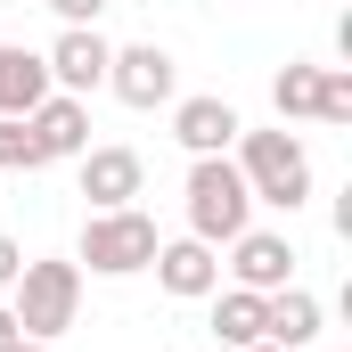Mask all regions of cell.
I'll list each match as a JSON object with an SVG mask.
<instances>
[{"label": "cell", "instance_id": "obj_1", "mask_svg": "<svg viewBox=\"0 0 352 352\" xmlns=\"http://www.w3.org/2000/svg\"><path fill=\"white\" fill-rule=\"evenodd\" d=\"M246 188H254V205L270 213H295V205H311V156H303V140L278 123V131H238V156H230Z\"/></svg>", "mask_w": 352, "mask_h": 352}, {"label": "cell", "instance_id": "obj_2", "mask_svg": "<svg viewBox=\"0 0 352 352\" xmlns=\"http://www.w3.org/2000/svg\"><path fill=\"white\" fill-rule=\"evenodd\" d=\"M180 197H188V238H205V246H230L238 230H254V188L230 156H188Z\"/></svg>", "mask_w": 352, "mask_h": 352}, {"label": "cell", "instance_id": "obj_3", "mask_svg": "<svg viewBox=\"0 0 352 352\" xmlns=\"http://www.w3.org/2000/svg\"><path fill=\"white\" fill-rule=\"evenodd\" d=\"M16 328L33 336V344H58L66 328H74V311H82V263H25L16 270Z\"/></svg>", "mask_w": 352, "mask_h": 352}, {"label": "cell", "instance_id": "obj_4", "mask_svg": "<svg viewBox=\"0 0 352 352\" xmlns=\"http://www.w3.org/2000/svg\"><path fill=\"white\" fill-rule=\"evenodd\" d=\"M156 221L140 213V205H115V213H90L82 221V246H74V263H90L98 278H140V270L156 263Z\"/></svg>", "mask_w": 352, "mask_h": 352}, {"label": "cell", "instance_id": "obj_5", "mask_svg": "<svg viewBox=\"0 0 352 352\" xmlns=\"http://www.w3.org/2000/svg\"><path fill=\"white\" fill-rule=\"evenodd\" d=\"M107 90L123 98V107H173L180 98V66H173V50H156V41H131V50H115L107 58Z\"/></svg>", "mask_w": 352, "mask_h": 352}, {"label": "cell", "instance_id": "obj_6", "mask_svg": "<svg viewBox=\"0 0 352 352\" xmlns=\"http://www.w3.org/2000/svg\"><path fill=\"white\" fill-rule=\"evenodd\" d=\"M107 41H98V25H66L50 50H41V66H50V90H66V98H90V90H107Z\"/></svg>", "mask_w": 352, "mask_h": 352}, {"label": "cell", "instance_id": "obj_7", "mask_svg": "<svg viewBox=\"0 0 352 352\" xmlns=\"http://www.w3.org/2000/svg\"><path fill=\"white\" fill-rule=\"evenodd\" d=\"M230 287H254V295L295 287V246H287V230H238V238H230Z\"/></svg>", "mask_w": 352, "mask_h": 352}, {"label": "cell", "instance_id": "obj_8", "mask_svg": "<svg viewBox=\"0 0 352 352\" xmlns=\"http://www.w3.org/2000/svg\"><path fill=\"white\" fill-rule=\"evenodd\" d=\"M148 270H156V287H164L173 303H205V295L221 287V246H205V238H164Z\"/></svg>", "mask_w": 352, "mask_h": 352}, {"label": "cell", "instance_id": "obj_9", "mask_svg": "<svg viewBox=\"0 0 352 352\" xmlns=\"http://www.w3.org/2000/svg\"><path fill=\"white\" fill-rule=\"evenodd\" d=\"M74 164H82V197H90V213H115V205H131V197L148 188L140 148H82Z\"/></svg>", "mask_w": 352, "mask_h": 352}, {"label": "cell", "instance_id": "obj_10", "mask_svg": "<svg viewBox=\"0 0 352 352\" xmlns=\"http://www.w3.org/2000/svg\"><path fill=\"white\" fill-rule=\"evenodd\" d=\"M238 131H246V115L230 98H173V140L188 156H230Z\"/></svg>", "mask_w": 352, "mask_h": 352}, {"label": "cell", "instance_id": "obj_11", "mask_svg": "<svg viewBox=\"0 0 352 352\" xmlns=\"http://www.w3.org/2000/svg\"><path fill=\"white\" fill-rule=\"evenodd\" d=\"M25 131H33L41 164H66V156H82V148H90V98H66V90H50V98L25 115Z\"/></svg>", "mask_w": 352, "mask_h": 352}, {"label": "cell", "instance_id": "obj_12", "mask_svg": "<svg viewBox=\"0 0 352 352\" xmlns=\"http://www.w3.org/2000/svg\"><path fill=\"white\" fill-rule=\"evenodd\" d=\"M320 328H328V311H320L311 287H278V295H263V344L303 352V344H320Z\"/></svg>", "mask_w": 352, "mask_h": 352}, {"label": "cell", "instance_id": "obj_13", "mask_svg": "<svg viewBox=\"0 0 352 352\" xmlns=\"http://www.w3.org/2000/svg\"><path fill=\"white\" fill-rule=\"evenodd\" d=\"M41 98H50V66H41V50L0 41V115H33Z\"/></svg>", "mask_w": 352, "mask_h": 352}, {"label": "cell", "instance_id": "obj_14", "mask_svg": "<svg viewBox=\"0 0 352 352\" xmlns=\"http://www.w3.org/2000/svg\"><path fill=\"white\" fill-rule=\"evenodd\" d=\"M213 336H221V344H263V295H254V287H230V295H221V287H213Z\"/></svg>", "mask_w": 352, "mask_h": 352}, {"label": "cell", "instance_id": "obj_15", "mask_svg": "<svg viewBox=\"0 0 352 352\" xmlns=\"http://www.w3.org/2000/svg\"><path fill=\"white\" fill-rule=\"evenodd\" d=\"M270 107H278V123H311V107H320V66L287 58V66L270 74Z\"/></svg>", "mask_w": 352, "mask_h": 352}, {"label": "cell", "instance_id": "obj_16", "mask_svg": "<svg viewBox=\"0 0 352 352\" xmlns=\"http://www.w3.org/2000/svg\"><path fill=\"white\" fill-rule=\"evenodd\" d=\"M311 123H352V66H320V107Z\"/></svg>", "mask_w": 352, "mask_h": 352}, {"label": "cell", "instance_id": "obj_17", "mask_svg": "<svg viewBox=\"0 0 352 352\" xmlns=\"http://www.w3.org/2000/svg\"><path fill=\"white\" fill-rule=\"evenodd\" d=\"M0 173H41V148H33L25 115H0Z\"/></svg>", "mask_w": 352, "mask_h": 352}, {"label": "cell", "instance_id": "obj_18", "mask_svg": "<svg viewBox=\"0 0 352 352\" xmlns=\"http://www.w3.org/2000/svg\"><path fill=\"white\" fill-rule=\"evenodd\" d=\"M50 8H58V25H98L107 0H50Z\"/></svg>", "mask_w": 352, "mask_h": 352}, {"label": "cell", "instance_id": "obj_19", "mask_svg": "<svg viewBox=\"0 0 352 352\" xmlns=\"http://www.w3.org/2000/svg\"><path fill=\"white\" fill-rule=\"evenodd\" d=\"M16 270H25V246H16V238H0V287H16Z\"/></svg>", "mask_w": 352, "mask_h": 352}, {"label": "cell", "instance_id": "obj_20", "mask_svg": "<svg viewBox=\"0 0 352 352\" xmlns=\"http://www.w3.org/2000/svg\"><path fill=\"white\" fill-rule=\"evenodd\" d=\"M16 336H25V328H16V311H8V303H0V352L16 344Z\"/></svg>", "mask_w": 352, "mask_h": 352}, {"label": "cell", "instance_id": "obj_21", "mask_svg": "<svg viewBox=\"0 0 352 352\" xmlns=\"http://www.w3.org/2000/svg\"><path fill=\"white\" fill-rule=\"evenodd\" d=\"M8 352H50V344H33V336H16V344H8Z\"/></svg>", "mask_w": 352, "mask_h": 352}, {"label": "cell", "instance_id": "obj_22", "mask_svg": "<svg viewBox=\"0 0 352 352\" xmlns=\"http://www.w3.org/2000/svg\"><path fill=\"white\" fill-rule=\"evenodd\" d=\"M246 352H278V344H246Z\"/></svg>", "mask_w": 352, "mask_h": 352}]
</instances>
